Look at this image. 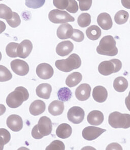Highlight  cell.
Masks as SVG:
<instances>
[{"label": "cell", "instance_id": "46", "mask_svg": "<svg viewBox=\"0 0 130 150\" xmlns=\"http://www.w3.org/2000/svg\"><path fill=\"white\" fill-rule=\"evenodd\" d=\"M6 108L3 104H0V116L3 115L5 112Z\"/></svg>", "mask_w": 130, "mask_h": 150}, {"label": "cell", "instance_id": "18", "mask_svg": "<svg viewBox=\"0 0 130 150\" xmlns=\"http://www.w3.org/2000/svg\"><path fill=\"white\" fill-rule=\"evenodd\" d=\"M103 114L99 110H93L90 112L87 117L88 123L93 126L101 125L104 121Z\"/></svg>", "mask_w": 130, "mask_h": 150}, {"label": "cell", "instance_id": "21", "mask_svg": "<svg viewBox=\"0 0 130 150\" xmlns=\"http://www.w3.org/2000/svg\"><path fill=\"white\" fill-rule=\"evenodd\" d=\"M52 92L51 85L46 83L39 85L36 90L37 95L39 97L44 99H48L50 98Z\"/></svg>", "mask_w": 130, "mask_h": 150}, {"label": "cell", "instance_id": "39", "mask_svg": "<svg viewBox=\"0 0 130 150\" xmlns=\"http://www.w3.org/2000/svg\"><path fill=\"white\" fill-rule=\"evenodd\" d=\"M53 4L59 9H66L69 4V0H53Z\"/></svg>", "mask_w": 130, "mask_h": 150}, {"label": "cell", "instance_id": "45", "mask_svg": "<svg viewBox=\"0 0 130 150\" xmlns=\"http://www.w3.org/2000/svg\"><path fill=\"white\" fill-rule=\"evenodd\" d=\"M6 25L3 21H0V34L3 33L6 30Z\"/></svg>", "mask_w": 130, "mask_h": 150}, {"label": "cell", "instance_id": "4", "mask_svg": "<svg viewBox=\"0 0 130 150\" xmlns=\"http://www.w3.org/2000/svg\"><path fill=\"white\" fill-rule=\"evenodd\" d=\"M108 123L113 128L128 129L130 127V115L113 112L109 115Z\"/></svg>", "mask_w": 130, "mask_h": 150}, {"label": "cell", "instance_id": "12", "mask_svg": "<svg viewBox=\"0 0 130 150\" xmlns=\"http://www.w3.org/2000/svg\"><path fill=\"white\" fill-rule=\"evenodd\" d=\"M6 124L8 128L14 132L20 131L23 127V121L20 116L11 115L8 117Z\"/></svg>", "mask_w": 130, "mask_h": 150}, {"label": "cell", "instance_id": "35", "mask_svg": "<svg viewBox=\"0 0 130 150\" xmlns=\"http://www.w3.org/2000/svg\"><path fill=\"white\" fill-rule=\"evenodd\" d=\"M65 144L61 141L59 140L54 141L47 146L46 150H64Z\"/></svg>", "mask_w": 130, "mask_h": 150}, {"label": "cell", "instance_id": "48", "mask_svg": "<svg viewBox=\"0 0 130 150\" xmlns=\"http://www.w3.org/2000/svg\"><path fill=\"white\" fill-rule=\"evenodd\" d=\"M2 54H1V52H0V61H1V59H2Z\"/></svg>", "mask_w": 130, "mask_h": 150}, {"label": "cell", "instance_id": "8", "mask_svg": "<svg viewBox=\"0 0 130 150\" xmlns=\"http://www.w3.org/2000/svg\"><path fill=\"white\" fill-rule=\"evenodd\" d=\"M11 68L12 71L17 75L25 76L29 73V66L27 62L20 59H16L12 61L11 63Z\"/></svg>", "mask_w": 130, "mask_h": 150}, {"label": "cell", "instance_id": "17", "mask_svg": "<svg viewBox=\"0 0 130 150\" xmlns=\"http://www.w3.org/2000/svg\"><path fill=\"white\" fill-rule=\"evenodd\" d=\"M97 23L100 27L104 30H108L111 29L113 25L111 16L109 14L106 12L101 13L98 16Z\"/></svg>", "mask_w": 130, "mask_h": 150}, {"label": "cell", "instance_id": "29", "mask_svg": "<svg viewBox=\"0 0 130 150\" xmlns=\"http://www.w3.org/2000/svg\"><path fill=\"white\" fill-rule=\"evenodd\" d=\"M78 24L81 28H85L91 23V16L90 14L83 13L79 16L77 19Z\"/></svg>", "mask_w": 130, "mask_h": 150}, {"label": "cell", "instance_id": "28", "mask_svg": "<svg viewBox=\"0 0 130 150\" xmlns=\"http://www.w3.org/2000/svg\"><path fill=\"white\" fill-rule=\"evenodd\" d=\"M11 9L3 4H0V18L8 20L11 19L13 16Z\"/></svg>", "mask_w": 130, "mask_h": 150}, {"label": "cell", "instance_id": "5", "mask_svg": "<svg viewBox=\"0 0 130 150\" xmlns=\"http://www.w3.org/2000/svg\"><path fill=\"white\" fill-rule=\"evenodd\" d=\"M122 67V63L121 61L114 59L101 62L98 66V71L102 75L108 76L120 71Z\"/></svg>", "mask_w": 130, "mask_h": 150}, {"label": "cell", "instance_id": "34", "mask_svg": "<svg viewBox=\"0 0 130 150\" xmlns=\"http://www.w3.org/2000/svg\"><path fill=\"white\" fill-rule=\"evenodd\" d=\"M6 21L10 27L13 28L18 27L21 23V19L20 16L18 14L15 12H13V16L11 18L6 20Z\"/></svg>", "mask_w": 130, "mask_h": 150}, {"label": "cell", "instance_id": "3", "mask_svg": "<svg viewBox=\"0 0 130 150\" xmlns=\"http://www.w3.org/2000/svg\"><path fill=\"white\" fill-rule=\"evenodd\" d=\"M81 65V60L76 54H72L65 60L56 61L55 65L60 71L64 72H69L73 70L77 69Z\"/></svg>", "mask_w": 130, "mask_h": 150}, {"label": "cell", "instance_id": "47", "mask_svg": "<svg viewBox=\"0 0 130 150\" xmlns=\"http://www.w3.org/2000/svg\"><path fill=\"white\" fill-rule=\"evenodd\" d=\"M5 144L4 139L2 137L0 136V150H3L4 145Z\"/></svg>", "mask_w": 130, "mask_h": 150}, {"label": "cell", "instance_id": "23", "mask_svg": "<svg viewBox=\"0 0 130 150\" xmlns=\"http://www.w3.org/2000/svg\"><path fill=\"white\" fill-rule=\"evenodd\" d=\"M72 132V129L70 125L67 123H63L57 127L56 134L57 137L62 139L69 138Z\"/></svg>", "mask_w": 130, "mask_h": 150}, {"label": "cell", "instance_id": "36", "mask_svg": "<svg viewBox=\"0 0 130 150\" xmlns=\"http://www.w3.org/2000/svg\"><path fill=\"white\" fill-rule=\"evenodd\" d=\"M71 38L76 42H81L84 40V35L83 33L77 29H73V34Z\"/></svg>", "mask_w": 130, "mask_h": 150}, {"label": "cell", "instance_id": "41", "mask_svg": "<svg viewBox=\"0 0 130 150\" xmlns=\"http://www.w3.org/2000/svg\"><path fill=\"white\" fill-rule=\"evenodd\" d=\"M32 135L34 139H40L43 137L42 135L41 134L40 132H39L37 125H35L32 128Z\"/></svg>", "mask_w": 130, "mask_h": 150}, {"label": "cell", "instance_id": "30", "mask_svg": "<svg viewBox=\"0 0 130 150\" xmlns=\"http://www.w3.org/2000/svg\"><path fill=\"white\" fill-rule=\"evenodd\" d=\"M57 96L59 100L65 102L68 101L71 98L72 92L69 88L64 87L59 89L57 93Z\"/></svg>", "mask_w": 130, "mask_h": 150}, {"label": "cell", "instance_id": "27", "mask_svg": "<svg viewBox=\"0 0 130 150\" xmlns=\"http://www.w3.org/2000/svg\"><path fill=\"white\" fill-rule=\"evenodd\" d=\"M129 18V14L124 10H121L115 14L114 21L117 25H122L128 21Z\"/></svg>", "mask_w": 130, "mask_h": 150}, {"label": "cell", "instance_id": "50", "mask_svg": "<svg viewBox=\"0 0 130 150\" xmlns=\"http://www.w3.org/2000/svg\"><path fill=\"white\" fill-rule=\"evenodd\" d=\"M77 1H79V0H77Z\"/></svg>", "mask_w": 130, "mask_h": 150}, {"label": "cell", "instance_id": "13", "mask_svg": "<svg viewBox=\"0 0 130 150\" xmlns=\"http://www.w3.org/2000/svg\"><path fill=\"white\" fill-rule=\"evenodd\" d=\"M32 44L29 40H24L19 44L17 48V57L25 59L30 54L32 50Z\"/></svg>", "mask_w": 130, "mask_h": 150}, {"label": "cell", "instance_id": "26", "mask_svg": "<svg viewBox=\"0 0 130 150\" xmlns=\"http://www.w3.org/2000/svg\"><path fill=\"white\" fill-rule=\"evenodd\" d=\"M101 30L99 27L96 25H93L88 27L86 30V35L89 39L91 40H97L101 36Z\"/></svg>", "mask_w": 130, "mask_h": 150}, {"label": "cell", "instance_id": "15", "mask_svg": "<svg viewBox=\"0 0 130 150\" xmlns=\"http://www.w3.org/2000/svg\"><path fill=\"white\" fill-rule=\"evenodd\" d=\"M74 49V45L70 41H64L57 44L56 47L57 54L61 57L69 55Z\"/></svg>", "mask_w": 130, "mask_h": 150}, {"label": "cell", "instance_id": "19", "mask_svg": "<svg viewBox=\"0 0 130 150\" xmlns=\"http://www.w3.org/2000/svg\"><path fill=\"white\" fill-rule=\"evenodd\" d=\"M93 97L96 102L103 103L107 100L108 92L105 88L101 86H98L93 89Z\"/></svg>", "mask_w": 130, "mask_h": 150}, {"label": "cell", "instance_id": "44", "mask_svg": "<svg viewBox=\"0 0 130 150\" xmlns=\"http://www.w3.org/2000/svg\"><path fill=\"white\" fill-rule=\"evenodd\" d=\"M125 104L128 110L130 112V91L128 96L126 97L125 99Z\"/></svg>", "mask_w": 130, "mask_h": 150}, {"label": "cell", "instance_id": "1", "mask_svg": "<svg viewBox=\"0 0 130 150\" xmlns=\"http://www.w3.org/2000/svg\"><path fill=\"white\" fill-rule=\"evenodd\" d=\"M29 98V92L27 88L23 87H18L7 97L6 103L9 108H16Z\"/></svg>", "mask_w": 130, "mask_h": 150}, {"label": "cell", "instance_id": "40", "mask_svg": "<svg viewBox=\"0 0 130 150\" xmlns=\"http://www.w3.org/2000/svg\"><path fill=\"white\" fill-rule=\"evenodd\" d=\"M0 136L4 139L5 144H8L11 139V135L9 132L4 128H0Z\"/></svg>", "mask_w": 130, "mask_h": 150}, {"label": "cell", "instance_id": "20", "mask_svg": "<svg viewBox=\"0 0 130 150\" xmlns=\"http://www.w3.org/2000/svg\"><path fill=\"white\" fill-rule=\"evenodd\" d=\"M46 109V105L43 101L36 100L32 102L30 106L29 110L32 115L37 116L44 112Z\"/></svg>", "mask_w": 130, "mask_h": 150}, {"label": "cell", "instance_id": "2", "mask_svg": "<svg viewBox=\"0 0 130 150\" xmlns=\"http://www.w3.org/2000/svg\"><path fill=\"white\" fill-rule=\"evenodd\" d=\"M116 44L117 43L113 37L111 35L106 36L100 41L99 45L96 49L97 52L104 56H116L118 54V49Z\"/></svg>", "mask_w": 130, "mask_h": 150}, {"label": "cell", "instance_id": "24", "mask_svg": "<svg viewBox=\"0 0 130 150\" xmlns=\"http://www.w3.org/2000/svg\"><path fill=\"white\" fill-rule=\"evenodd\" d=\"M82 75L78 72L71 73L66 79V84L70 88L75 87L82 81Z\"/></svg>", "mask_w": 130, "mask_h": 150}, {"label": "cell", "instance_id": "32", "mask_svg": "<svg viewBox=\"0 0 130 150\" xmlns=\"http://www.w3.org/2000/svg\"><path fill=\"white\" fill-rule=\"evenodd\" d=\"M19 44L16 42H10L7 45L6 52L10 58L17 57V48Z\"/></svg>", "mask_w": 130, "mask_h": 150}, {"label": "cell", "instance_id": "9", "mask_svg": "<svg viewBox=\"0 0 130 150\" xmlns=\"http://www.w3.org/2000/svg\"><path fill=\"white\" fill-rule=\"evenodd\" d=\"M106 131V129L94 126H88L84 128L82 132V137L87 141H94Z\"/></svg>", "mask_w": 130, "mask_h": 150}, {"label": "cell", "instance_id": "16", "mask_svg": "<svg viewBox=\"0 0 130 150\" xmlns=\"http://www.w3.org/2000/svg\"><path fill=\"white\" fill-rule=\"evenodd\" d=\"M73 28L69 23H63L57 30V35L59 38L61 40L71 38L73 34Z\"/></svg>", "mask_w": 130, "mask_h": 150}, {"label": "cell", "instance_id": "10", "mask_svg": "<svg viewBox=\"0 0 130 150\" xmlns=\"http://www.w3.org/2000/svg\"><path fill=\"white\" fill-rule=\"evenodd\" d=\"M39 132L43 137L47 136L51 134L52 130V125L51 120L46 116L40 118L37 124Z\"/></svg>", "mask_w": 130, "mask_h": 150}, {"label": "cell", "instance_id": "33", "mask_svg": "<svg viewBox=\"0 0 130 150\" xmlns=\"http://www.w3.org/2000/svg\"><path fill=\"white\" fill-rule=\"evenodd\" d=\"M45 0H25V4L28 7L38 9L44 5Z\"/></svg>", "mask_w": 130, "mask_h": 150}, {"label": "cell", "instance_id": "37", "mask_svg": "<svg viewBox=\"0 0 130 150\" xmlns=\"http://www.w3.org/2000/svg\"><path fill=\"white\" fill-rule=\"evenodd\" d=\"M78 4L75 0H69V4L66 9L71 13H75L78 10Z\"/></svg>", "mask_w": 130, "mask_h": 150}, {"label": "cell", "instance_id": "14", "mask_svg": "<svg viewBox=\"0 0 130 150\" xmlns=\"http://www.w3.org/2000/svg\"><path fill=\"white\" fill-rule=\"evenodd\" d=\"M91 87L88 83H82L77 87L75 91V96L79 101H83L90 98Z\"/></svg>", "mask_w": 130, "mask_h": 150}, {"label": "cell", "instance_id": "25", "mask_svg": "<svg viewBox=\"0 0 130 150\" xmlns=\"http://www.w3.org/2000/svg\"><path fill=\"white\" fill-rule=\"evenodd\" d=\"M128 87V82L126 78L119 76L116 78L113 82V88L118 92H124Z\"/></svg>", "mask_w": 130, "mask_h": 150}, {"label": "cell", "instance_id": "42", "mask_svg": "<svg viewBox=\"0 0 130 150\" xmlns=\"http://www.w3.org/2000/svg\"><path fill=\"white\" fill-rule=\"evenodd\" d=\"M106 150H122V147L120 144H119L117 143L113 142L112 144H109L107 148L106 149Z\"/></svg>", "mask_w": 130, "mask_h": 150}, {"label": "cell", "instance_id": "49", "mask_svg": "<svg viewBox=\"0 0 130 150\" xmlns=\"http://www.w3.org/2000/svg\"><path fill=\"white\" fill-rule=\"evenodd\" d=\"M3 1V0H0V1Z\"/></svg>", "mask_w": 130, "mask_h": 150}, {"label": "cell", "instance_id": "22", "mask_svg": "<svg viewBox=\"0 0 130 150\" xmlns=\"http://www.w3.org/2000/svg\"><path fill=\"white\" fill-rule=\"evenodd\" d=\"M48 112L54 116L61 115L64 110V102L59 100H54L51 102L48 106Z\"/></svg>", "mask_w": 130, "mask_h": 150}, {"label": "cell", "instance_id": "31", "mask_svg": "<svg viewBox=\"0 0 130 150\" xmlns=\"http://www.w3.org/2000/svg\"><path fill=\"white\" fill-rule=\"evenodd\" d=\"M12 77L11 72L7 68L3 65H0V82L7 81Z\"/></svg>", "mask_w": 130, "mask_h": 150}, {"label": "cell", "instance_id": "7", "mask_svg": "<svg viewBox=\"0 0 130 150\" xmlns=\"http://www.w3.org/2000/svg\"><path fill=\"white\" fill-rule=\"evenodd\" d=\"M84 111L79 106H73L70 108L67 114V117L70 121L75 124L81 123L84 120Z\"/></svg>", "mask_w": 130, "mask_h": 150}, {"label": "cell", "instance_id": "38", "mask_svg": "<svg viewBox=\"0 0 130 150\" xmlns=\"http://www.w3.org/2000/svg\"><path fill=\"white\" fill-rule=\"evenodd\" d=\"M79 9L81 11H84L90 9L92 5L93 0H79Z\"/></svg>", "mask_w": 130, "mask_h": 150}, {"label": "cell", "instance_id": "11", "mask_svg": "<svg viewBox=\"0 0 130 150\" xmlns=\"http://www.w3.org/2000/svg\"><path fill=\"white\" fill-rule=\"evenodd\" d=\"M36 73L41 79L44 80L49 79L54 75V69L49 64L41 63L37 67Z\"/></svg>", "mask_w": 130, "mask_h": 150}, {"label": "cell", "instance_id": "6", "mask_svg": "<svg viewBox=\"0 0 130 150\" xmlns=\"http://www.w3.org/2000/svg\"><path fill=\"white\" fill-rule=\"evenodd\" d=\"M48 18L52 23L56 24H63L75 21L74 18L67 12L59 9H54L50 11L48 14Z\"/></svg>", "mask_w": 130, "mask_h": 150}, {"label": "cell", "instance_id": "43", "mask_svg": "<svg viewBox=\"0 0 130 150\" xmlns=\"http://www.w3.org/2000/svg\"><path fill=\"white\" fill-rule=\"evenodd\" d=\"M121 2L124 8L130 9V0H121Z\"/></svg>", "mask_w": 130, "mask_h": 150}]
</instances>
